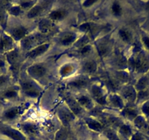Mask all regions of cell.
<instances>
[{
  "label": "cell",
  "instance_id": "obj_44",
  "mask_svg": "<svg viewBox=\"0 0 149 140\" xmlns=\"http://www.w3.org/2000/svg\"><path fill=\"white\" fill-rule=\"evenodd\" d=\"M0 140H1V139H0Z\"/></svg>",
  "mask_w": 149,
  "mask_h": 140
},
{
  "label": "cell",
  "instance_id": "obj_27",
  "mask_svg": "<svg viewBox=\"0 0 149 140\" xmlns=\"http://www.w3.org/2000/svg\"><path fill=\"white\" fill-rule=\"evenodd\" d=\"M17 96H18V92L13 88L6 90L2 94L3 98H6V99H13V98H16Z\"/></svg>",
  "mask_w": 149,
  "mask_h": 140
},
{
  "label": "cell",
  "instance_id": "obj_5",
  "mask_svg": "<svg viewBox=\"0 0 149 140\" xmlns=\"http://www.w3.org/2000/svg\"><path fill=\"white\" fill-rule=\"evenodd\" d=\"M22 89L26 96L30 97H37L39 96L40 92L37 88L31 82L26 81L22 83Z\"/></svg>",
  "mask_w": 149,
  "mask_h": 140
},
{
  "label": "cell",
  "instance_id": "obj_26",
  "mask_svg": "<svg viewBox=\"0 0 149 140\" xmlns=\"http://www.w3.org/2000/svg\"><path fill=\"white\" fill-rule=\"evenodd\" d=\"M73 71H74V67L72 65H71V64H66L61 69L60 74H61V76L65 77L67 76V75H71Z\"/></svg>",
  "mask_w": 149,
  "mask_h": 140
},
{
  "label": "cell",
  "instance_id": "obj_34",
  "mask_svg": "<svg viewBox=\"0 0 149 140\" xmlns=\"http://www.w3.org/2000/svg\"><path fill=\"white\" fill-rule=\"evenodd\" d=\"M142 42L146 51L149 52V37L147 35H143L142 37Z\"/></svg>",
  "mask_w": 149,
  "mask_h": 140
},
{
  "label": "cell",
  "instance_id": "obj_30",
  "mask_svg": "<svg viewBox=\"0 0 149 140\" xmlns=\"http://www.w3.org/2000/svg\"><path fill=\"white\" fill-rule=\"evenodd\" d=\"M112 12L113 13L114 15L116 16H120L121 15V12H122V8H121V5L118 2H113V5H112Z\"/></svg>",
  "mask_w": 149,
  "mask_h": 140
},
{
  "label": "cell",
  "instance_id": "obj_42",
  "mask_svg": "<svg viewBox=\"0 0 149 140\" xmlns=\"http://www.w3.org/2000/svg\"><path fill=\"white\" fill-rule=\"evenodd\" d=\"M5 67V62L3 60L0 59V70L2 69Z\"/></svg>",
  "mask_w": 149,
  "mask_h": 140
},
{
  "label": "cell",
  "instance_id": "obj_22",
  "mask_svg": "<svg viewBox=\"0 0 149 140\" xmlns=\"http://www.w3.org/2000/svg\"><path fill=\"white\" fill-rule=\"evenodd\" d=\"M42 11V5H35L30 9L27 13V17L29 18H34L38 16Z\"/></svg>",
  "mask_w": 149,
  "mask_h": 140
},
{
  "label": "cell",
  "instance_id": "obj_2",
  "mask_svg": "<svg viewBox=\"0 0 149 140\" xmlns=\"http://www.w3.org/2000/svg\"><path fill=\"white\" fill-rule=\"evenodd\" d=\"M13 46V39L10 35L3 34L0 37V53L11 51Z\"/></svg>",
  "mask_w": 149,
  "mask_h": 140
},
{
  "label": "cell",
  "instance_id": "obj_1",
  "mask_svg": "<svg viewBox=\"0 0 149 140\" xmlns=\"http://www.w3.org/2000/svg\"><path fill=\"white\" fill-rule=\"evenodd\" d=\"M134 69L138 73L145 74L149 72V55L144 52H140L137 54L134 59Z\"/></svg>",
  "mask_w": 149,
  "mask_h": 140
},
{
  "label": "cell",
  "instance_id": "obj_4",
  "mask_svg": "<svg viewBox=\"0 0 149 140\" xmlns=\"http://www.w3.org/2000/svg\"><path fill=\"white\" fill-rule=\"evenodd\" d=\"M28 72L31 77L34 78H39L43 76L46 72L45 67L40 64H34L28 69Z\"/></svg>",
  "mask_w": 149,
  "mask_h": 140
},
{
  "label": "cell",
  "instance_id": "obj_40",
  "mask_svg": "<svg viewBox=\"0 0 149 140\" xmlns=\"http://www.w3.org/2000/svg\"><path fill=\"white\" fill-rule=\"evenodd\" d=\"M132 140H144V139L140 134H134L132 135Z\"/></svg>",
  "mask_w": 149,
  "mask_h": 140
},
{
  "label": "cell",
  "instance_id": "obj_6",
  "mask_svg": "<svg viewBox=\"0 0 149 140\" xmlns=\"http://www.w3.org/2000/svg\"><path fill=\"white\" fill-rule=\"evenodd\" d=\"M122 96L128 102H134L137 100V94L136 89L132 86H127L122 90Z\"/></svg>",
  "mask_w": 149,
  "mask_h": 140
},
{
  "label": "cell",
  "instance_id": "obj_19",
  "mask_svg": "<svg viewBox=\"0 0 149 140\" xmlns=\"http://www.w3.org/2000/svg\"><path fill=\"white\" fill-rule=\"evenodd\" d=\"M76 101H78V103L80 104V106L81 107L89 109L92 107V101H91L89 97L86 96H81L79 98H77Z\"/></svg>",
  "mask_w": 149,
  "mask_h": 140
},
{
  "label": "cell",
  "instance_id": "obj_17",
  "mask_svg": "<svg viewBox=\"0 0 149 140\" xmlns=\"http://www.w3.org/2000/svg\"><path fill=\"white\" fill-rule=\"evenodd\" d=\"M91 94L93 95L94 98L99 101L100 102L101 100H102L104 98V91L101 87L98 86V85H94L91 87Z\"/></svg>",
  "mask_w": 149,
  "mask_h": 140
},
{
  "label": "cell",
  "instance_id": "obj_43",
  "mask_svg": "<svg viewBox=\"0 0 149 140\" xmlns=\"http://www.w3.org/2000/svg\"><path fill=\"white\" fill-rule=\"evenodd\" d=\"M145 6H146V9L149 11V1H148V2H146V3H145Z\"/></svg>",
  "mask_w": 149,
  "mask_h": 140
},
{
  "label": "cell",
  "instance_id": "obj_33",
  "mask_svg": "<svg viewBox=\"0 0 149 140\" xmlns=\"http://www.w3.org/2000/svg\"><path fill=\"white\" fill-rule=\"evenodd\" d=\"M10 14L14 16H18L21 12V8L20 6H13L9 9Z\"/></svg>",
  "mask_w": 149,
  "mask_h": 140
},
{
  "label": "cell",
  "instance_id": "obj_28",
  "mask_svg": "<svg viewBox=\"0 0 149 140\" xmlns=\"http://www.w3.org/2000/svg\"><path fill=\"white\" fill-rule=\"evenodd\" d=\"M141 112L143 116L149 123V99L143 102L141 105Z\"/></svg>",
  "mask_w": 149,
  "mask_h": 140
},
{
  "label": "cell",
  "instance_id": "obj_9",
  "mask_svg": "<svg viewBox=\"0 0 149 140\" xmlns=\"http://www.w3.org/2000/svg\"><path fill=\"white\" fill-rule=\"evenodd\" d=\"M27 32V29L24 26H17L12 30L10 37L15 40H20L25 37Z\"/></svg>",
  "mask_w": 149,
  "mask_h": 140
},
{
  "label": "cell",
  "instance_id": "obj_25",
  "mask_svg": "<svg viewBox=\"0 0 149 140\" xmlns=\"http://www.w3.org/2000/svg\"><path fill=\"white\" fill-rule=\"evenodd\" d=\"M86 123L88 124V126L91 129L94 130V131H100L102 129V126L101 123H100L98 121H94V120H88V121H86Z\"/></svg>",
  "mask_w": 149,
  "mask_h": 140
},
{
  "label": "cell",
  "instance_id": "obj_10",
  "mask_svg": "<svg viewBox=\"0 0 149 140\" xmlns=\"http://www.w3.org/2000/svg\"><path fill=\"white\" fill-rule=\"evenodd\" d=\"M49 44L48 43H45L42 44V45H39V46L36 47L34 49H32V51L29 53V56L31 58H35L37 57L40 56L42 54H43L44 53H45L47 51V50L49 48Z\"/></svg>",
  "mask_w": 149,
  "mask_h": 140
},
{
  "label": "cell",
  "instance_id": "obj_35",
  "mask_svg": "<svg viewBox=\"0 0 149 140\" xmlns=\"http://www.w3.org/2000/svg\"><path fill=\"white\" fill-rule=\"evenodd\" d=\"M106 134H107V137H108V139L110 140H119L118 139V137L116 136V134L113 131H107Z\"/></svg>",
  "mask_w": 149,
  "mask_h": 140
},
{
  "label": "cell",
  "instance_id": "obj_23",
  "mask_svg": "<svg viewBox=\"0 0 149 140\" xmlns=\"http://www.w3.org/2000/svg\"><path fill=\"white\" fill-rule=\"evenodd\" d=\"M97 64H96L94 61H89L88 62L86 63L84 66V70L87 73H94V72H96L97 70Z\"/></svg>",
  "mask_w": 149,
  "mask_h": 140
},
{
  "label": "cell",
  "instance_id": "obj_12",
  "mask_svg": "<svg viewBox=\"0 0 149 140\" xmlns=\"http://www.w3.org/2000/svg\"><path fill=\"white\" fill-rule=\"evenodd\" d=\"M54 25L52 23L51 20H42L39 23V30L43 34H46V33L50 32L54 29Z\"/></svg>",
  "mask_w": 149,
  "mask_h": 140
},
{
  "label": "cell",
  "instance_id": "obj_16",
  "mask_svg": "<svg viewBox=\"0 0 149 140\" xmlns=\"http://www.w3.org/2000/svg\"><path fill=\"white\" fill-rule=\"evenodd\" d=\"M149 85V75H144L142 77L135 85V89L137 91H145Z\"/></svg>",
  "mask_w": 149,
  "mask_h": 140
},
{
  "label": "cell",
  "instance_id": "obj_20",
  "mask_svg": "<svg viewBox=\"0 0 149 140\" xmlns=\"http://www.w3.org/2000/svg\"><path fill=\"white\" fill-rule=\"evenodd\" d=\"M109 102L112 106L116 108H121L123 106V100L119 96L116 94H113L109 97Z\"/></svg>",
  "mask_w": 149,
  "mask_h": 140
},
{
  "label": "cell",
  "instance_id": "obj_39",
  "mask_svg": "<svg viewBox=\"0 0 149 140\" xmlns=\"http://www.w3.org/2000/svg\"><path fill=\"white\" fill-rule=\"evenodd\" d=\"M118 78L121 80H126L128 79V75L125 72H120L118 75Z\"/></svg>",
  "mask_w": 149,
  "mask_h": 140
},
{
  "label": "cell",
  "instance_id": "obj_14",
  "mask_svg": "<svg viewBox=\"0 0 149 140\" xmlns=\"http://www.w3.org/2000/svg\"><path fill=\"white\" fill-rule=\"evenodd\" d=\"M67 101L70 110L72 112V113L74 115H78V114L81 113V112H82V107L80 106V104H78V101L70 98L67 99Z\"/></svg>",
  "mask_w": 149,
  "mask_h": 140
},
{
  "label": "cell",
  "instance_id": "obj_36",
  "mask_svg": "<svg viewBox=\"0 0 149 140\" xmlns=\"http://www.w3.org/2000/svg\"><path fill=\"white\" fill-rule=\"evenodd\" d=\"M34 2H22L20 5L21 8H24V9H26L29 8H32L34 6Z\"/></svg>",
  "mask_w": 149,
  "mask_h": 140
},
{
  "label": "cell",
  "instance_id": "obj_13",
  "mask_svg": "<svg viewBox=\"0 0 149 140\" xmlns=\"http://www.w3.org/2000/svg\"><path fill=\"white\" fill-rule=\"evenodd\" d=\"M75 37H76L75 34L71 32H67L61 35L59 40L61 45L67 46V45H70V44L72 43L75 40Z\"/></svg>",
  "mask_w": 149,
  "mask_h": 140
},
{
  "label": "cell",
  "instance_id": "obj_21",
  "mask_svg": "<svg viewBox=\"0 0 149 140\" xmlns=\"http://www.w3.org/2000/svg\"><path fill=\"white\" fill-rule=\"evenodd\" d=\"M122 115L130 121H134L136 117L137 116V112L136 110L133 109V108H125L124 110H123Z\"/></svg>",
  "mask_w": 149,
  "mask_h": 140
},
{
  "label": "cell",
  "instance_id": "obj_15",
  "mask_svg": "<svg viewBox=\"0 0 149 140\" xmlns=\"http://www.w3.org/2000/svg\"><path fill=\"white\" fill-rule=\"evenodd\" d=\"M66 15H67V12H66V11L64 10H56L52 11L49 14V18L51 21H58L65 18Z\"/></svg>",
  "mask_w": 149,
  "mask_h": 140
},
{
  "label": "cell",
  "instance_id": "obj_32",
  "mask_svg": "<svg viewBox=\"0 0 149 140\" xmlns=\"http://www.w3.org/2000/svg\"><path fill=\"white\" fill-rule=\"evenodd\" d=\"M121 134L125 137H130L132 136V129L130 127L127 125H123L120 129Z\"/></svg>",
  "mask_w": 149,
  "mask_h": 140
},
{
  "label": "cell",
  "instance_id": "obj_18",
  "mask_svg": "<svg viewBox=\"0 0 149 140\" xmlns=\"http://www.w3.org/2000/svg\"><path fill=\"white\" fill-rule=\"evenodd\" d=\"M87 83H88V80H86V78L81 77V78H78L72 81L70 83V85L72 88H81L85 87L87 85Z\"/></svg>",
  "mask_w": 149,
  "mask_h": 140
},
{
  "label": "cell",
  "instance_id": "obj_7",
  "mask_svg": "<svg viewBox=\"0 0 149 140\" xmlns=\"http://www.w3.org/2000/svg\"><path fill=\"white\" fill-rule=\"evenodd\" d=\"M134 125L145 133H149V123L143 115H137L134 120Z\"/></svg>",
  "mask_w": 149,
  "mask_h": 140
},
{
  "label": "cell",
  "instance_id": "obj_11",
  "mask_svg": "<svg viewBox=\"0 0 149 140\" xmlns=\"http://www.w3.org/2000/svg\"><path fill=\"white\" fill-rule=\"evenodd\" d=\"M1 133L4 135L7 136L9 138L12 139L13 140H24L22 136L16 131L15 130L13 129V128H4L1 129Z\"/></svg>",
  "mask_w": 149,
  "mask_h": 140
},
{
  "label": "cell",
  "instance_id": "obj_38",
  "mask_svg": "<svg viewBox=\"0 0 149 140\" xmlns=\"http://www.w3.org/2000/svg\"><path fill=\"white\" fill-rule=\"evenodd\" d=\"M90 51H91V48L88 45H85L84 48H82V51H81V53L86 55V54L89 53Z\"/></svg>",
  "mask_w": 149,
  "mask_h": 140
},
{
  "label": "cell",
  "instance_id": "obj_29",
  "mask_svg": "<svg viewBox=\"0 0 149 140\" xmlns=\"http://www.w3.org/2000/svg\"><path fill=\"white\" fill-rule=\"evenodd\" d=\"M23 128H24V131L30 135H34L37 132V128L33 124L26 123L23 125Z\"/></svg>",
  "mask_w": 149,
  "mask_h": 140
},
{
  "label": "cell",
  "instance_id": "obj_41",
  "mask_svg": "<svg viewBox=\"0 0 149 140\" xmlns=\"http://www.w3.org/2000/svg\"><path fill=\"white\" fill-rule=\"evenodd\" d=\"M94 3H96L95 1H86V2H84V5L85 7H89L94 5Z\"/></svg>",
  "mask_w": 149,
  "mask_h": 140
},
{
  "label": "cell",
  "instance_id": "obj_37",
  "mask_svg": "<svg viewBox=\"0 0 149 140\" xmlns=\"http://www.w3.org/2000/svg\"><path fill=\"white\" fill-rule=\"evenodd\" d=\"M8 78L6 75H0V88L5 85L8 82Z\"/></svg>",
  "mask_w": 149,
  "mask_h": 140
},
{
  "label": "cell",
  "instance_id": "obj_24",
  "mask_svg": "<svg viewBox=\"0 0 149 140\" xmlns=\"http://www.w3.org/2000/svg\"><path fill=\"white\" fill-rule=\"evenodd\" d=\"M119 36L121 39L124 42H130L132 40V34L129 30L126 29V28H122L120 29L119 31Z\"/></svg>",
  "mask_w": 149,
  "mask_h": 140
},
{
  "label": "cell",
  "instance_id": "obj_8",
  "mask_svg": "<svg viewBox=\"0 0 149 140\" xmlns=\"http://www.w3.org/2000/svg\"><path fill=\"white\" fill-rule=\"evenodd\" d=\"M20 112L19 107H12L8 108V110L4 112L3 118L6 121H13L18 117V114Z\"/></svg>",
  "mask_w": 149,
  "mask_h": 140
},
{
  "label": "cell",
  "instance_id": "obj_3",
  "mask_svg": "<svg viewBox=\"0 0 149 140\" xmlns=\"http://www.w3.org/2000/svg\"><path fill=\"white\" fill-rule=\"evenodd\" d=\"M58 115L61 122L66 125H69L74 118V115L72 113V112L66 108H62V109L59 110Z\"/></svg>",
  "mask_w": 149,
  "mask_h": 140
},
{
  "label": "cell",
  "instance_id": "obj_31",
  "mask_svg": "<svg viewBox=\"0 0 149 140\" xmlns=\"http://www.w3.org/2000/svg\"><path fill=\"white\" fill-rule=\"evenodd\" d=\"M17 58H18V52L15 51H11L8 52L7 54V60L10 64H13L16 61Z\"/></svg>",
  "mask_w": 149,
  "mask_h": 140
}]
</instances>
